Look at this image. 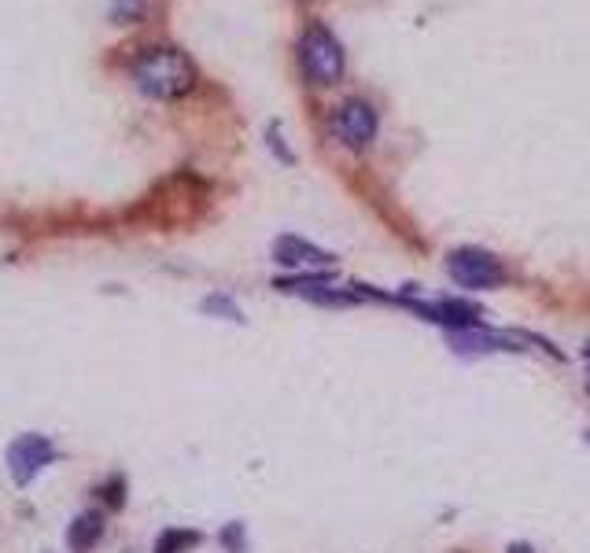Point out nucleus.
<instances>
[{"mask_svg":"<svg viewBox=\"0 0 590 553\" xmlns=\"http://www.w3.org/2000/svg\"><path fill=\"white\" fill-rule=\"evenodd\" d=\"M218 542H222L229 553H244V550H248V535H244V524H240V520L225 524V528L218 531Z\"/></svg>","mask_w":590,"mask_h":553,"instance_id":"f8f14e48","label":"nucleus"},{"mask_svg":"<svg viewBox=\"0 0 590 553\" xmlns=\"http://www.w3.org/2000/svg\"><path fill=\"white\" fill-rule=\"evenodd\" d=\"M377 126L380 118L373 111V104H366V100H343L329 115L332 137L343 148H351V152H362V148H369V144L377 141Z\"/></svg>","mask_w":590,"mask_h":553,"instance_id":"39448f33","label":"nucleus"},{"mask_svg":"<svg viewBox=\"0 0 590 553\" xmlns=\"http://www.w3.org/2000/svg\"><path fill=\"white\" fill-rule=\"evenodd\" d=\"M273 288L284 295H303V299H318L325 288H332V273H299V277H281L273 281Z\"/></svg>","mask_w":590,"mask_h":553,"instance_id":"1a4fd4ad","label":"nucleus"},{"mask_svg":"<svg viewBox=\"0 0 590 553\" xmlns=\"http://www.w3.org/2000/svg\"><path fill=\"white\" fill-rule=\"evenodd\" d=\"M100 495H104L107 509H118L126 502V476H111V480L100 487Z\"/></svg>","mask_w":590,"mask_h":553,"instance_id":"ddd939ff","label":"nucleus"},{"mask_svg":"<svg viewBox=\"0 0 590 553\" xmlns=\"http://www.w3.org/2000/svg\"><path fill=\"white\" fill-rule=\"evenodd\" d=\"M133 82L152 100H177V96L192 93L196 67L185 52H177L170 45H152L133 59Z\"/></svg>","mask_w":590,"mask_h":553,"instance_id":"f257e3e1","label":"nucleus"},{"mask_svg":"<svg viewBox=\"0 0 590 553\" xmlns=\"http://www.w3.org/2000/svg\"><path fill=\"white\" fill-rule=\"evenodd\" d=\"M273 262H281L288 270H329V266H336V255L303 240V236L284 233L273 240Z\"/></svg>","mask_w":590,"mask_h":553,"instance_id":"0eeeda50","label":"nucleus"},{"mask_svg":"<svg viewBox=\"0 0 590 553\" xmlns=\"http://www.w3.org/2000/svg\"><path fill=\"white\" fill-rule=\"evenodd\" d=\"M200 310H203V314H218V318H225V321H236V325L244 321L240 306H236L229 295H207V299L200 303Z\"/></svg>","mask_w":590,"mask_h":553,"instance_id":"9b49d317","label":"nucleus"},{"mask_svg":"<svg viewBox=\"0 0 590 553\" xmlns=\"http://www.w3.org/2000/svg\"><path fill=\"white\" fill-rule=\"evenodd\" d=\"M447 273L450 281L461 284V288H472V292H487V288H498L506 284V266L484 248H458L447 255Z\"/></svg>","mask_w":590,"mask_h":553,"instance_id":"7ed1b4c3","label":"nucleus"},{"mask_svg":"<svg viewBox=\"0 0 590 553\" xmlns=\"http://www.w3.org/2000/svg\"><path fill=\"white\" fill-rule=\"evenodd\" d=\"M587 443H590V432H587Z\"/></svg>","mask_w":590,"mask_h":553,"instance_id":"dca6fc26","label":"nucleus"},{"mask_svg":"<svg viewBox=\"0 0 590 553\" xmlns=\"http://www.w3.org/2000/svg\"><path fill=\"white\" fill-rule=\"evenodd\" d=\"M100 539H104V513L100 509H85L67 524V550L71 553H89Z\"/></svg>","mask_w":590,"mask_h":553,"instance_id":"6e6552de","label":"nucleus"},{"mask_svg":"<svg viewBox=\"0 0 590 553\" xmlns=\"http://www.w3.org/2000/svg\"><path fill=\"white\" fill-rule=\"evenodd\" d=\"M450 343H454V354L461 358H476V354H498V351H528L524 347V332H487L484 325L480 329H461L450 332Z\"/></svg>","mask_w":590,"mask_h":553,"instance_id":"423d86ee","label":"nucleus"},{"mask_svg":"<svg viewBox=\"0 0 590 553\" xmlns=\"http://www.w3.org/2000/svg\"><path fill=\"white\" fill-rule=\"evenodd\" d=\"M203 542V535L196 528H163L155 535L152 553H189Z\"/></svg>","mask_w":590,"mask_h":553,"instance_id":"9d476101","label":"nucleus"},{"mask_svg":"<svg viewBox=\"0 0 590 553\" xmlns=\"http://www.w3.org/2000/svg\"><path fill=\"white\" fill-rule=\"evenodd\" d=\"M56 458H59V450L52 447V439L41 436V432H23V436L12 439L8 450H4V461H8V472H12L15 487H30V483L37 480V472H45Z\"/></svg>","mask_w":590,"mask_h":553,"instance_id":"20e7f679","label":"nucleus"},{"mask_svg":"<svg viewBox=\"0 0 590 553\" xmlns=\"http://www.w3.org/2000/svg\"><path fill=\"white\" fill-rule=\"evenodd\" d=\"M509 553H535V550H531L528 542H513V546H509Z\"/></svg>","mask_w":590,"mask_h":553,"instance_id":"4468645a","label":"nucleus"},{"mask_svg":"<svg viewBox=\"0 0 590 553\" xmlns=\"http://www.w3.org/2000/svg\"><path fill=\"white\" fill-rule=\"evenodd\" d=\"M299 67H303L310 85H336L343 78L347 59H343V48L332 37L329 26L314 23L303 34V41H299Z\"/></svg>","mask_w":590,"mask_h":553,"instance_id":"f03ea898","label":"nucleus"},{"mask_svg":"<svg viewBox=\"0 0 590 553\" xmlns=\"http://www.w3.org/2000/svg\"><path fill=\"white\" fill-rule=\"evenodd\" d=\"M587 362H590V343H587Z\"/></svg>","mask_w":590,"mask_h":553,"instance_id":"2eb2a0df","label":"nucleus"}]
</instances>
